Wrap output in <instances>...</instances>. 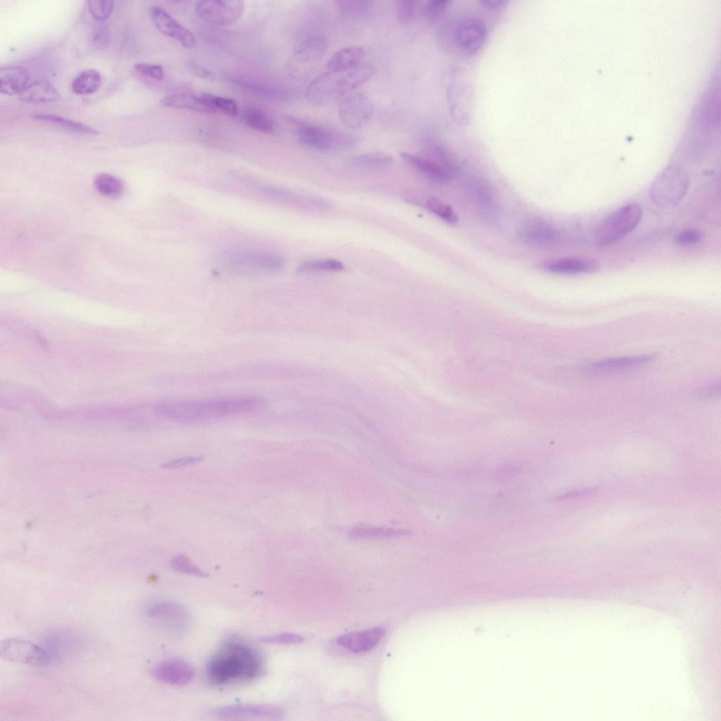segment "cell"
I'll return each instance as SVG.
<instances>
[{
    "label": "cell",
    "mask_w": 721,
    "mask_h": 721,
    "mask_svg": "<svg viewBox=\"0 0 721 721\" xmlns=\"http://www.w3.org/2000/svg\"><path fill=\"white\" fill-rule=\"evenodd\" d=\"M265 405L253 396L223 397L206 400L162 401L153 406L159 416L182 423H196L249 413Z\"/></svg>",
    "instance_id": "1"
},
{
    "label": "cell",
    "mask_w": 721,
    "mask_h": 721,
    "mask_svg": "<svg viewBox=\"0 0 721 721\" xmlns=\"http://www.w3.org/2000/svg\"><path fill=\"white\" fill-rule=\"evenodd\" d=\"M262 658L253 648L239 641L224 644L208 661L206 675L217 685L237 680H249L260 675Z\"/></svg>",
    "instance_id": "2"
},
{
    "label": "cell",
    "mask_w": 721,
    "mask_h": 721,
    "mask_svg": "<svg viewBox=\"0 0 721 721\" xmlns=\"http://www.w3.org/2000/svg\"><path fill=\"white\" fill-rule=\"evenodd\" d=\"M375 73V67L368 63L349 69L328 70L309 84L306 97L314 106H325L366 82Z\"/></svg>",
    "instance_id": "3"
},
{
    "label": "cell",
    "mask_w": 721,
    "mask_h": 721,
    "mask_svg": "<svg viewBox=\"0 0 721 721\" xmlns=\"http://www.w3.org/2000/svg\"><path fill=\"white\" fill-rule=\"evenodd\" d=\"M689 186L688 173L678 166L670 165L654 179L649 188V197L658 207L674 208L682 202Z\"/></svg>",
    "instance_id": "4"
},
{
    "label": "cell",
    "mask_w": 721,
    "mask_h": 721,
    "mask_svg": "<svg viewBox=\"0 0 721 721\" xmlns=\"http://www.w3.org/2000/svg\"><path fill=\"white\" fill-rule=\"evenodd\" d=\"M642 209L639 204L623 206L604 218L596 226L594 240L598 246H610L629 234L639 224Z\"/></svg>",
    "instance_id": "5"
},
{
    "label": "cell",
    "mask_w": 721,
    "mask_h": 721,
    "mask_svg": "<svg viewBox=\"0 0 721 721\" xmlns=\"http://www.w3.org/2000/svg\"><path fill=\"white\" fill-rule=\"evenodd\" d=\"M296 134L301 143L321 151H341L353 147L356 138L352 134L315 125L296 122Z\"/></svg>",
    "instance_id": "6"
},
{
    "label": "cell",
    "mask_w": 721,
    "mask_h": 721,
    "mask_svg": "<svg viewBox=\"0 0 721 721\" xmlns=\"http://www.w3.org/2000/svg\"><path fill=\"white\" fill-rule=\"evenodd\" d=\"M225 265L234 271L245 273H274L284 266L279 255L250 251H234L225 256Z\"/></svg>",
    "instance_id": "7"
},
{
    "label": "cell",
    "mask_w": 721,
    "mask_h": 721,
    "mask_svg": "<svg viewBox=\"0 0 721 721\" xmlns=\"http://www.w3.org/2000/svg\"><path fill=\"white\" fill-rule=\"evenodd\" d=\"M326 49L325 41L318 35L306 38L298 46L289 62L290 73L297 78L308 77L320 63Z\"/></svg>",
    "instance_id": "8"
},
{
    "label": "cell",
    "mask_w": 721,
    "mask_h": 721,
    "mask_svg": "<svg viewBox=\"0 0 721 721\" xmlns=\"http://www.w3.org/2000/svg\"><path fill=\"white\" fill-rule=\"evenodd\" d=\"M1 658L11 662L36 666H44L51 660L49 652L27 641L9 638L0 644Z\"/></svg>",
    "instance_id": "9"
},
{
    "label": "cell",
    "mask_w": 721,
    "mask_h": 721,
    "mask_svg": "<svg viewBox=\"0 0 721 721\" xmlns=\"http://www.w3.org/2000/svg\"><path fill=\"white\" fill-rule=\"evenodd\" d=\"M198 16L210 24L227 25L238 20L244 11L241 0H208L197 2L195 7Z\"/></svg>",
    "instance_id": "10"
},
{
    "label": "cell",
    "mask_w": 721,
    "mask_h": 721,
    "mask_svg": "<svg viewBox=\"0 0 721 721\" xmlns=\"http://www.w3.org/2000/svg\"><path fill=\"white\" fill-rule=\"evenodd\" d=\"M518 234L526 243L543 248L553 246L561 239L558 229L539 216H529L523 219L518 227Z\"/></svg>",
    "instance_id": "11"
},
{
    "label": "cell",
    "mask_w": 721,
    "mask_h": 721,
    "mask_svg": "<svg viewBox=\"0 0 721 721\" xmlns=\"http://www.w3.org/2000/svg\"><path fill=\"white\" fill-rule=\"evenodd\" d=\"M487 37L484 23L479 18L467 17L460 20L455 30L458 47L465 54L473 56L483 46Z\"/></svg>",
    "instance_id": "12"
},
{
    "label": "cell",
    "mask_w": 721,
    "mask_h": 721,
    "mask_svg": "<svg viewBox=\"0 0 721 721\" xmlns=\"http://www.w3.org/2000/svg\"><path fill=\"white\" fill-rule=\"evenodd\" d=\"M372 114V105L363 92L350 94L339 104V115L342 123L351 129L364 125Z\"/></svg>",
    "instance_id": "13"
},
{
    "label": "cell",
    "mask_w": 721,
    "mask_h": 721,
    "mask_svg": "<svg viewBox=\"0 0 721 721\" xmlns=\"http://www.w3.org/2000/svg\"><path fill=\"white\" fill-rule=\"evenodd\" d=\"M149 14L156 29L161 34L174 39L188 49L196 46L197 39L194 33L181 25L162 7L152 6Z\"/></svg>",
    "instance_id": "14"
},
{
    "label": "cell",
    "mask_w": 721,
    "mask_h": 721,
    "mask_svg": "<svg viewBox=\"0 0 721 721\" xmlns=\"http://www.w3.org/2000/svg\"><path fill=\"white\" fill-rule=\"evenodd\" d=\"M147 613L151 618L161 621L176 633L185 631L189 625V616L187 610L177 603H156L149 608Z\"/></svg>",
    "instance_id": "15"
},
{
    "label": "cell",
    "mask_w": 721,
    "mask_h": 721,
    "mask_svg": "<svg viewBox=\"0 0 721 721\" xmlns=\"http://www.w3.org/2000/svg\"><path fill=\"white\" fill-rule=\"evenodd\" d=\"M214 715L222 719H244L251 717L279 719L283 715L281 708L267 704H239L217 708Z\"/></svg>",
    "instance_id": "16"
},
{
    "label": "cell",
    "mask_w": 721,
    "mask_h": 721,
    "mask_svg": "<svg viewBox=\"0 0 721 721\" xmlns=\"http://www.w3.org/2000/svg\"><path fill=\"white\" fill-rule=\"evenodd\" d=\"M541 268L547 272L560 275H579L597 271L599 263L589 257H563L542 264Z\"/></svg>",
    "instance_id": "17"
},
{
    "label": "cell",
    "mask_w": 721,
    "mask_h": 721,
    "mask_svg": "<svg viewBox=\"0 0 721 721\" xmlns=\"http://www.w3.org/2000/svg\"><path fill=\"white\" fill-rule=\"evenodd\" d=\"M153 677L160 682L170 685H184L194 677V669L181 660H169L158 664L153 669Z\"/></svg>",
    "instance_id": "18"
},
{
    "label": "cell",
    "mask_w": 721,
    "mask_h": 721,
    "mask_svg": "<svg viewBox=\"0 0 721 721\" xmlns=\"http://www.w3.org/2000/svg\"><path fill=\"white\" fill-rule=\"evenodd\" d=\"M384 629L375 627L363 632L348 633L337 638L338 645L354 653L368 651L376 646L384 634Z\"/></svg>",
    "instance_id": "19"
},
{
    "label": "cell",
    "mask_w": 721,
    "mask_h": 721,
    "mask_svg": "<svg viewBox=\"0 0 721 721\" xmlns=\"http://www.w3.org/2000/svg\"><path fill=\"white\" fill-rule=\"evenodd\" d=\"M470 195L483 215L489 219L495 218L499 203L495 190L486 180L476 178L470 182Z\"/></svg>",
    "instance_id": "20"
},
{
    "label": "cell",
    "mask_w": 721,
    "mask_h": 721,
    "mask_svg": "<svg viewBox=\"0 0 721 721\" xmlns=\"http://www.w3.org/2000/svg\"><path fill=\"white\" fill-rule=\"evenodd\" d=\"M370 49L365 46L356 45L343 48L335 52L327 62L328 70H339L355 68L367 63Z\"/></svg>",
    "instance_id": "21"
},
{
    "label": "cell",
    "mask_w": 721,
    "mask_h": 721,
    "mask_svg": "<svg viewBox=\"0 0 721 721\" xmlns=\"http://www.w3.org/2000/svg\"><path fill=\"white\" fill-rule=\"evenodd\" d=\"M229 80L236 86L267 99L289 101L297 96L296 92L288 89L274 87L240 77H230Z\"/></svg>",
    "instance_id": "22"
},
{
    "label": "cell",
    "mask_w": 721,
    "mask_h": 721,
    "mask_svg": "<svg viewBox=\"0 0 721 721\" xmlns=\"http://www.w3.org/2000/svg\"><path fill=\"white\" fill-rule=\"evenodd\" d=\"M449 103L453 119L458 123H466L469 119L470 92L464 84H453L448 89Z\"/></svg>",
    "instance_id": "23"
},
{
    "label": "cell",
    "mask_w": 721,
    "mask_h": 721,
    "mask_svg": "<svg viewBox=\"0 0 721 721\" xmlns=\"http://www.w3.org/2000/svg\"><path fill=\"white\" fill-rule=\"evenodd\" d=\"M401 156L408 165L433 180L446 182L452 177L449 170L427 156L406 152L401 153Z\"/></svg>",
    "instance_id": "24"
},
{
    "label": "cell",
    "mask_w": 721,
    "mask_h": 721,
    "mask_svg": "<svg viewBox=\"0 0 721 721\" xmlns=\"http://www.w3.org/2000/svg\"><path fill=\"white\" fill-rule=\"evenodd\" d=\"M26 69L19 66H8L0 70V92L6 95L20 94L30 82Z\"/></svg>",
    "instance_id": "25"
},
{
    "label": "cell",
    "mask_w": 721,
    "mask_h": 721,
    "mask_svg": "<svg viewBox=\"0 0 721 721\" xmlns=\"http://www.w3.org/2000/svg\"><path fill=\"white\" fill-rule=\"evenodd\" d=\"M60 94L53 84L46 80L37 79L30 82L19 94L21 100L32 103H47L56 101Z\"/></svg>",
    "instance_id": "26"
},
{
    "label": "cell",
    "mask_w": 721,
    "mask_h": 721,
    "mask_svg": "<svg viewBox=\"0 0 721 721\" xmlns=\"http://www.w3.org/2000/svg\"><path fill=\"white\" fill-rule=\"evenodd\" d=\"M163 106L186 109L198 112L213 113L215 111L201 98L188 94H177L161 99Z\"/></svg>",
    "instance_id": "27"
},
{
    "label": "cell",
    "mask_w": 721,
    "mask_h": 721,
    "mask_svg": "<svg viewBox=\"0 0 721 721\" xmlns=\"http://www.w3.org/2000/svg\"><path fill=\"white\" fill-rule=\"evenodd\" d=\"M652 356H634L602 360L589 366L591 371L608 372L629 368L650 360Z\"/></svg>",
    "instance_id": "28"
},
{
    "label": "cell",
    "mask_w": 721,
    "mask_h": 721,
    "mask_svg": "<svg viewBox=\"0 0 721 721\" xmlns=\"http://www.w3.org/2000/svg\"><path fill=\"white\" fill-rule=\"evenodd\" d=\"M101 75L94 69H87L78 74L72 82V89L79 95H87L97 91L101 85Z\"/></svg>",
    "instance_id": "29"
},
{
    "label": "cell",
    "mask_w": 721,
    "mask_h": 721,
    "mask_svg": "<svg viewBox=\"0 0 721 721\" xmlns=\"http://www.w3.org/2000/svg\"><path fill=\"white\" fill-rule=\"evenodd\" d=\"M392 161L393 158L389 154L373 152L351 157L347 165L353 168H380L389 165Z\"/></svg>",
    "instance_id": "30"
},
{
    "label": "cell",
    "mask_w": 721,
    "mask_h": 721,
    "mask_svg": "<svg viewBox=\"0 0 721 721\" xmlns=\"http://www.w3.org/2000/svg\"><path fill=\"white\" fill-rule=\"evenodd\" d=\"M33 119L55 123L68 130L82 134H97V130L82 123L54 114L40 113L32 115Z\"/></svg>",
    "instance_id": "31"
},
{
    "label": "cell",
    "mask_w": 721,
    "mask_h": 721,
    "mask_svg": "<svg viewBox=\"0 0 721 721\" xmlns=\"http://www.w3.org/2000/svg\"><path fill=\"white\" fill-rule=\"evenodd\" d=\"M406 534V530L377 527H360L353 529L349 534L353 539H385L402 536Z\"/></svg>",
    "instance_id": "32"
},
{
    "label": "cell",
    "mask_w": 721,
    "mask_h": 721,
    "mask_svg": "<svg viewBox=\"0 0 721 721\" xmlns=\"http://www.w3.org/2000/svg\"><path fill=\"white\" fill-rule=\"evenodd\" d=\"M94 184L101 194L112 198L120 196L124 189L123 183L118 177L107 173L95 177Z\"/></svg>",
    "instance_id": "33"
},
{
    "label": "cell",
    "mask_w": 721,
    "mask_h": 721,
    "mask_svg": "<svg viewBox=\"0 0 721 721\" xmlns=\"http://www.w3.org/2000/svg\"><path fill=\"white\" fill-rule=\"evenodd\" d=\"M243 118L246 125L255 130L265 134L273 132L274 127L271 119L258 108H246L244 112Z\"/></svg>",
    "instance_id": "34"
},
{
    "label": "cell",
    "mask_w": 721,
    "mask_h": 721,
    "mask_svg": "<svg viewBox=\"0 0 721 721\" xmlns=\"http://www.w3.org/2000/svg\"><path fill=\"white\" fill-rule=\"evenodd\" d=\"M344 268V264L338 260L322 258L304 261L297 267L296 271L299 273L337 272Z\"/></svg>",
    "instance_id": "35"
},
{
    "label": "cell",
    "mask_w": 721,
    "mask_h": 721,
    "mask_svg": "<svg viewBox=\"0 0 721 721\" xmlns=\"http://www.w3.org/2000/svg\"><path fill=\"white\" fill-rule=\"evenodd\" d=\"M201 97L215 112L220 111L230 117H236L238 114V106L232 99L209 94H203Z\"/></svg>",
    "instance_id": "36"
},
{
    "label": "cell",
    "mask_w": 721,
    "mask_h": 721,
    "mask_svg": "<svg viewBox=\"0 0 721 721\" xmlns=\"http://www.w3.org/2000/svg\"><path fill=\"white\" fill-rule=\"evenodd\" d=\"M425 206L435 215L449 224H455L458 221V216L454 210L440 200L429 199L425 203Z\"/></svg>",
    "instance_id": "37"
},
{
    "label": "cell",
    "mask_w": 721,
    "mask_h": 721,
    "mask_svg": "<svg viewBox=\"0 0 721 721\" xmlns=\"http://www.w3.org/2000/svg\"><path fill=\"white\" fill-rule=\"evenodd\" d=\"M171 568L180 573L199 577H205L207 574L196 566L187 556L183 554L175 556L170 562Z\"/></svg>",
    "instance_id": "38"
},
{
    "label": "cell",
    "mask_w": 721,
    "mask_h": 721,
    "mask_svg": "<svg viewBox=\"0 0 721 721\" xmlns=\"http://www.w3.org/2000/svg\"><path fill=\"white\" fill-rule=\"evenodd\" d=\"M88 10L92 18L97 22L106 20L112 13L114 1L111 0H89Z\"/></svg>",
    "instance_id": "39"
},
{
    "label": "cell",
    "mask_w": 721,
    "mask_h": 721,
    "mask_svg": "<svg viewBox=\"0 0 721 721\" xmlns=\"http://www.w3.org/2000/svg\"><path fill=\"white\" fill-rule=\"evenodd\" d=\"M339 10L349 15H362L365 14L372 6V2L362 0H339L337 1Z\"/></svg>",
    "instance_id": "40"
},
{
    "label": "cell",
    "mask_w": 721,
    "mask_h": 721,
    "mask_svg": "<svg viewBox=\"0 0 721 721\" xmlns=\"http://www.w3.org/2000/svg\"><path fill=\"white\" fill-rule=\"evenodd\" d=\"M90 44L96 49H105L110 41V32L106 25L99 23L93 26L89 33Z\"/></svg>",
    "instance_id": "41"
},
{
    "label": "cell",
    "mask_w": 721,
    "mask_h": 721,
    "mask_svg": "<svg viewBox=\"0 0 721 721\" xmlns=\"http://www.w3.org/2000/svg\"><path fill=\"white\" fill-rule=\"evenodd\" d=\"M420 1L416 0H402L397 3V15L399 20L408 23L412 20L419 9Z\"/></svg>",
    "instance_id": "42"
},
{
    "label": "cell",
    "mask_w": 721,
    "mask_h": 721,
    "mask_svg": "<svg viewBox=\"0 0 721 721\" xmlns=\"http://www.w3.org/2000/svg\"><path fill=\"white\" fill-rule=\"evenodd\" d=\"M448 3L449 1L445 0H432L427 1L422 8V13L429 20H436L445 11Z\"/></svg>",
    "instance_id": "43"
},
{
    "label": "cell",
    "mask_w": 721,
    "mask_h": 721,
    "mask_svg": "<svg viewBox=\"0 0 721 721\" xmlns=\"http://www.w3.org/2000/svg\"><path fill=\"white\" fill-rule=\"evenodd\" d=\"M259 640L267 644H294L301 643L303 641V639L299 634L284 632L275 635L262 637Z\"/></svg>",
    "instance_id": "44"
},
{
    "label": "cell",
    "mask_w": 721,
    "mask_h": 721,
    "mask_svg": "<svg viewBox=\"0 0 721 721\" xmlns=\"http://www.w3.org/2000/svg\"><path fill=\"white\" fill-rule=\"evenodd\" d=\"M703 238V234L696 229H686L679 232L675 237L674 242L677 245L688 246L699 242Z\"/></svg>",
    "instance_id": "45"
},
{
    "label": "cell",
    "mask_w": 721,
    "mask_h": 721,
    "mask_svg": "<svg viewBox=\"0 0 721 721\" xmlns=\"http://www.w3.org/2000/svg\"><path fill=\"white\" fill-rule=\"evenodd\" d=\"M135 69L143 75L156 80H162L164 77V71L159 65L139 63L134 65Z\"/></svg>",
    "instance_id": "46"
},
{
    "label": "cell",
    "mask_w": 721,
    "mask_h": 721,
    "mask_svg": "<svg viewBox=\"0 0 721 721\" xmlns=\"http://www.w3.org/2000/svg\"><path fill=\"white\" fill-rule=\"evenodd\" d=\"M203 459L201 456H186L170 460L163 465L165 468L175 469L192 465L201 461Z\"/></svg>",
    "instance_id": "47"
},
{
    "label": "cell",
    "mask_w": 721,
    "mask_h": 721,
    "mask_svg": "<svg viewBox=\"0 0 721 721\" xmlns=\"http://www.w3.org/2000/svg\"><path fill=\"white\" fill-rule=\"evenodd\" d=\"M186 68L191 74L198 77L208 80L214 78L213 73L192 61H188L187 63Z\"/></svg>",
    "instance_id": "48"
}]
</instances>
